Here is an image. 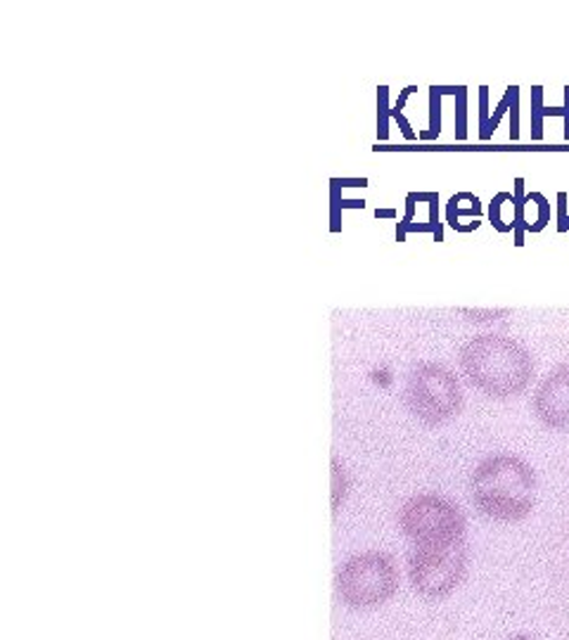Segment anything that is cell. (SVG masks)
Listing matches in <instances>:
<instances>
[{
	"instance_id": "1",
	"label": "cell",
	"mask_w": 569,
	"mask_h": 640,
	"mask_svg": "<svg viewBox=\"0 0 569 640\" xmlns=\"http://www.w3.org/2000/svg\"><path fill=\"white\" fill-rule=\"evenodd\" d=\"M466 380L489 399H512L527 391L537 372L531 351L506 334H477L460 349Z\"/></svg>"
},
{
	"instance_id": "2",
	"label": "cell",
	"mask_w": 569,
	"mask_h": 640,
	"mask_svg": "<svg viewBox=\"0 0 569 640\" xmlns=\"http://www.w3.org/2000/svg\"><path fill=\"white\" fill-rule=\"evenodd\" d=\"M470 498L487 520L522 522L537 503V472L520 456L493 453L472 470Z\"/></svg>"
},
{
	"instance_id": "3",
	"label": "cell",
	"mask_w": 569,
	"mask_h": 640,
	"mask_svg": "<svg viewBox=\"0 0 569 640\" xmlns=\"http://www.w3.org/2000/svg\"><path fill=\"white\" fill-rule=\"evenodd\" d=\"M399 567L380 550L347 558L335 572V596L345 608L368 612L385 608L399 591Z\"/></svg>"
},
{
	"instance_id": "4",
	"label": "cell",
	"mask_w": 569,
	"mask_h": 640,
	"mask_svg": "<svg viewBox=\"0 0 569 640\" xmlns=\"http://www.w3.org/2000/svg\"><path fill=\"white\" fill-rule=\"evenodd\" d=\"M462 387L453 370L441 363H418L408 372L403 403L418 422L441 427L462 411Z\"/></svg>"
},
{
	"instance_id": "5",
	"label": "cell",
	"mask_w": 569,
	"mask_h": 640,
	"mask_svg": "<svg viewBox=\"0 0 569 640\" xmlns=\"http://www.w3.org/2000/svg\"><path fill=\"white\" fill-rule=\"evenodd\" d=\"M468 564V541L411 548V553H408V583L422 600H447L466 581Z\"/></svg>"
},
{
	"instance_id": "6",
	"label": "cell",
	"mask_w": 569,
	"mask_h": 640,
	"mask_svg": "<svg viewBox=\"0 0 569 640\" xmlns=\"http://www.w3.org/2000/svg\"><path fill=\"white\" fill-rule=\"evenodd\" d=\"M397 522L413 548L466 541V514L449 498L437 493H418L408 498L399 510Z\"/></svg>"
},
{
	"instance_id": "7",
	"label": "cell",
	"mask_w": 569,
	"mask_h": 640,
	"mask_svg": "<svg viewBox=\"0 0 569 640\" xmlns=\"http://www.w3.org/2000/svg\"><path fill=\"white\" fill-rule=\"evenodd\" d=\"M531 413L546 430H569V361L556 366L533 389Z\"/></svg>"
},
{
	"instance_id": "8",
	"label": "cell",
	"mask_w": 569,
	"mask_h": 640,
	"mask_svg": "<svg viewBox=\"0 0 569 640\" xmlns=\"http://www.w3.org/2000/svg\"><path fill=\"white\" fill-rule=\"evenodd\" d=\"M543 117H569L567 104L562 107H546L543 104V88L533 86L531 88V140H543Z\"/></svg>"
},
{
	"instance_id": "9",
	"label": "cell",
	"mask_w": 569,
	"mask_h": 640,
	"mask_svg": "<svg viewBox=\"0 0 569 640\" xmlns=\"http://www.w3.org/2000/svg\"><path fill=\"white\" fill-rule=\"evenodd\" d=\"M527 192H525V178H515V190H512V207H515V219H512V236H515V247L525 244V233L529 230L527 223Z\"/></svg>"
},
{
	"instance_id": "10",
	"label": "cell",
	"mask_w": 569,
	"mask_h": 640,
	"mask_svg": "<svg viewBox=\"0 0 569 640\" xmlns=\"http://www.w3.org/2000/svg\"><path fill=\"white\" fill-rule=\"evenodd\" d=\"M441 86H430V129L420 131V140H437L441 133Z\"/></svg>"
},
{
	"instance_id": "11",
	"label": "cell",
	"mask_w": 569,
	"mask_h": 640,
	"mask_svg": "<svg viewBox=\"0 0 569 640\" xmlns=\"http://www.w3.org/2000/svg\"><path fill=\"white\" fill-rule=\"evenodd\" d=\"M518 93H520V86H508V88H506V96L501 98V102L496 104V110H493V114H491V119H489V127H487V131H485L482 136H479V140H482V142L491 140V136H493V131L498 129V123H501L503 114L510 112L512 100H515V96H518Z\"/></svg>"
},
{
	"instance_id": "12",
	"label": "cell",
	"mask_w": 569,
	"mask_h": 640,
	"mask_svg": "<svg viewBox=\"0 0 569 640\" xmlns=\"http://www.w3.org/2000/svg\"><path fill=\"white\" fill-rule=\"evenodd\" d=\"M506 202H512V192H498L489 204V221L498 230V233H512V223H506L501 217V209Z\"/></svg>"
},
{
	"instance_id": "13",
	"label": "cell",
	"mask_w": 569,
	"mask_h": 640,
	"mask_svg": "<svg viewBox=\"0 0 569 640\" xmlns=\"http://www.w3.org/2000/svg\"><path fill=\"white\" fill-rule=\"evenodd\" d=\"M456 140H468V88L460 86L456 96Z\"/></svg>"
},
{
	"instance_id": "14",
	"label": "cell",
	"mask_w": 569,
	"mask_h": 640,
	"mask_svg": "<svg viewBox=\"0 0 569 640\" xmlns=\"http://www.w3.org/2000/svg\"><path fill=\"white\" fill-rule=\"evenodd\" d=\"M389 119H391V107H389V86L378 88V140H389Z\"/></svg>"
},
{
	"instance_id": "15",
	"label": "cell",
	"mask_w": 569,
	"mask_h": 640,
	"mask_svg": "<svg viewBox=\"0 0 569 640\" xmlns=\"http://www.w3.org/2000/svg\"><path fill=\"white\" fill-rule=\"evenodd\" d=\"M347 489H349V477L345 468H340V462L332 460V508L335 510L345 501Z\"/></svg>"
},
{
	"instance_id": "16",
	"label": "cell",
	"mask_w": 569,
	"mask_h": 640,
	"mask_svg": "<svg viewBox=\"0 0 569 640\" xmlns=\"http://www.w3.org/2000/svg\"><path fill=\"white\" fill-rule=\"evenodd\" d=\"M527 200L537 202V207H539V219H537V223L529 226V233H541V230L550 223V202L543 198L541 192H527Z\"/></svg>"
},
{
	"instance_id": "17",
	"label": "cell",
	"mask_w": 569,
	"mask_h": 640,
	"mask_svg": "<svg viewBox=\"0 0 569 640\" xmlns=\"http://www.w3.org/2000/svg\"><path fill=\"white\" fill-rule=\"evenodd\" d=\"M489 119H491V112H489V86H482V88H479V136L487 131Z\"/></svg>"
},
{
	"instance_id": "18",
	"label": "cell",
	"mask_w": 569,
	"mask_h": 640,
	"mask_svg": "<svg viewBox=\"0 0 569 640\" xmlns=\"http://www.w3.org/2000/svg\"><path fill=\"white\" fill-rule=\"evenodd\" d=\"M510 140H520V93L515 96L510 107Z\"/></svg>"
},
{
	"instance_id": "19",
	"label": "cell",
	"mask_w": 569,
	"mask_h": 640,
	"mask_svg": "<svg viewBox=\"0 0 569 640\" xmlns=\"http://www.w3.org/2000/svg\"><path fill=\"white\" fill-rule=\"evenodd\" d=\"M569 230V211H567V192H558V233Z\"/></svg>"
},
{
	"instance_id": "20",
	"label": "cell",
	"mask_w": 569,
	"mask_h": 640,
	"mask_svg": "<svg viewBox=\"0 0 569 640\" xmlns=\"http://www.w3.org/2000/svg\"><path fill=\"white\" fill-rule=\"evenodd\" d=\"M330 183L337 188H366L368 178H332Z\"/></svg>"
},
{
	"instance_id": "21",
	"label": "cell",
	"mask_w": 569,
	"mask_h": 640,
	"mask_svg": "<svg viewBox=\"0 0 569 640\" xmlns=\"http://www.w3.org/2000/svg\"><path fill=\"white\" fill-rule=\"evenodd\" d=\"M413 93H418V86H406L403 91L399 93V100H397V104H395V110H397V112H403V107H406L408 98H411Z\"/></svg>"
},
{
	"instance_id": "22",
	"label": "cell",
	"mask_w": 569,
	"mask_h": 640,
	"mask_svg": "<svg viewBox=\"0 0 569 640\" xmlns=\"http://www.w3.org/2000/svg\"><path fill=\"white\" fill-rule=\"evenodd\" d=\"M378 219H397V209H376Z\"/></svg>"
},
{
	"instance_id": "23",
	"label": "cell",
	"mask_w": 569,
	"mask_h": 640,
	"mask_svg": "<svg viewBox=\"0 0 569 640\" xmlns=\"http://www.w3.org/2000/svg\"><path fill=\"white\" fill-rule=\"evenodd\" d=\"M565 104H567V110H569V86H565ZM565 140L569 142V117L565 121Z\"/></svg>"
}]
</instances>
